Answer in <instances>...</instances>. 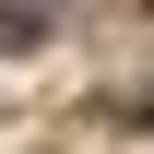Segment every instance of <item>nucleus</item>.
Here are the masks:
<instances>
[{
	"mask_svg": "<svg viewBox=\"0 0 154 154\" xmlns=\"http://www.w3.org/2000/svg\"><path fill=\"white\" fill-rule=\"evenodd\" d=\"M48 36V0H0V48H36Z\"/></svg>",
	"mask_w": 154,
	"mask_h": 154,
	"instance_id": "nucleus-1",
	"label": "nucleus"
}]
</instances>
